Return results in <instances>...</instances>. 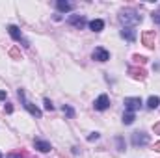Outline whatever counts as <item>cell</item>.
<instances>
[{
	"mask_svg": "<svg viewBox=\"0 0 160 158\" xmlns=\"http://www.w3.org/2000/svg\"><path fill=\"white\" fill-rule=\"evenodd\" d=\"M143 21V17L136 11V9H132V7H125V9H121L119 11V22L123 24V28L127 26V28H134L136 24H140Z\"/></svg>",
	"mask_w": 160,
	"mask_h": 158,
	"instance_id": "6da1fadb",
	"label": "cell"
},
{
	"mask_svg": "<svg viewBox=\"0 0 160 158\" xmlns=\"http://www.w3.org/2000/svg\"><path fill=\"white\" fill-rule=\"evenodd\" d=\"M19 99H21V102H22V106L34 116V117H41V110L38 106H34L30 101H26V97H24V89H19Z\"/></svg>",
	"mask_w": 160,
	"mask_h": 158,
	"instance_id": "7a4b0ae2",
	"label": "cell"
},
{
	"mask_svg": "<svg viewBox=\"0 0 160 158\" xmlns=\"http://www.w3.org/2000/svg\"><path fill=\"white\" fill-rule=\"evenodd\" d=\"M130 141H132V145H134V147H145V145L149 143V134H145V132H140V130H138V132H134V134H132V140H130Z\"/></svg>",
	"mask_w": 160,
	"mask_h": 158,
	"instance_id": "3957f363",
	"label": "cell"
},
{
	"mask_svg": "<svg viewBox=\"0 0 160 158\" xmlns=\"http://www.w3.org/2000/svg\"><path fill=\"white\" fill-rule=\"evenodd\" d=\"M123 104H125V108H127L128 112H136V110H140V106H142V99H140V97H127V99L123 101Z\"/></svg>",
	"mask_w": 160,
	"mask_h": 158,
	"instance_id": "277c9868",
	"label": "cell"
},
{
	"mask_svg": "<svg viewBox=\"0 0 160 158\" xmlns=\"http://www.w3.org/2000/svg\"><path fill=\"white\" fill-rule=\"evenodd\" d=\"M95 110H99V112H102V110H106L108 106H110V97L106 95V93H102V95H99L97 99H95Z\"/></svg>",
	"mask_w": 160,
	"mask_h": 158,
	"instance_id": "5b68a950",
	"label": "cell"
},
{
	"mask_svg": "<svg viewBox=\"0 0 160 158\" xmlns=\"http://www.w3.org/2000/svg\"><path fill=\"white\" fill-rule=\"evenodd\" d=\"M8 32H9V36H11L15 41H22V43H24V47H30V43L22 37V32H21V28H19V26L11 24V26H8Z\"/></svg>",
	"mask_w": 160,
	"mask_h": 158,
	"instance_id": "8992f818",
	"label": "cell"
},
{
	"mask_svg": "<svg viewBox=\"0 0 160 158\" xmlns=\"http://www.w3.org/2000/svg\"><path fill=\"white\" fill-rule=\"evenodd\" d=\"M67 21H69V24H71V26H75L77 30H82V28H84V26L88 24L86 17H82V15H71V17H69Z\"/></svg>",
	"mask_w": 160,
	"mask_h": 158,
	"instance_id": "52a82bcc",
	"label": "cell"
},
{
	"mask_svg": "<svg viewBox=\"0 0 160 158\" xmlns=\"http://www.w3.org/2000/svg\"><path fill=\"white\" fill-rule=\"evenodd\" d=\"M155 41H157V36H155V32L147 30V32H143V34H142V43H143L147 48H155Z\"/></svg>",
	"mask_w": 160,
	"mask_h": 158,
	"instance_id": "ba28073f",
	"label": "cell"
},
{
	"mask_svg": "<svg viewBox=\"0 0 160 158\" xmlns=\"http://www.w3.org/2000/svg\"><path fill=\"white\" fill-rule=\"evenodd\" d=\"M93 60H97V62H108L110 60V52L106 48H102V47H97L93 50Z\"/></svg>",
	"mask_w": 160,
	"mask_h": 158,
	"instance_id": "9c48e42d",
	"label": "cell"
},
{
	"mask_svg": "<svg viewBox=\"0 0 160 158\" xmlns=\"http://www.w3.org/2000/svg\"><path fill=\"white\" fill-rule=\"evenodd\" d=\"M128 75H130L132 78H136V80H143L145 77H147L145 69H142V67H128Z\"/></svg>",
	"mask_w": 160,
	"mask_h": 158,
	"instance_id": "30bf717a",
	"label": "cell"
},
{
	"mask_svg": "<svg viewBox=\"0 0 160 158\" xmlns=\"http://www.w3.org/2000/svg\"><path fill=\"white\" fill-rule=\"evenodd\" d=\"M121 37H123V39H127V41H130V43H134V41H136V30H134V28H127V26H125V28L121 30Z\"/></svg>",
	"mask_w": 160,
	"mask_h": 158,
	"instance_id": "8fae6325",
	"label": "cell"
},
{
	"mask_svg": "<svg viewBox=\"0 0 160 158\" xmlns=\"http://www.w3.org/2000/svg\"><path fill=\"white\" fill-rule=\"evenodd\" d=\"M56 7H58V11H62V13H67V11H73V4L71 2H65V0H58L56 2Z\"/></svg>",
	"mask_w": 160,
	"mask_h": 158,
	"instance_id": "7c38bea8",
	"label": "cell"
},
{
	"mask_svg": "<svg viewBox=\"0 0 160 158\" xmlns=\"http://www.w3.org/2000/svg\"><path fill=\"white\" fill-rule=\"evenodd\" d=\"M34 147L38 149V151H41V153H48L52 147H50V143L48 141H45V140H36L34 141Z\"/></svg>",
	"mask_w": 160,
	"mask_h": 158,
	"instance_id": "4fadbf2b",
	"label": "cell"
},
{
	"mask_svg": "<svg viewBox=\"0 0 160 158\" xmlns=\"http://www.w3.org/2000/svg\"><path fill=\"white\" fill-rule=\"evenodd\" d=\"M89 28H91L93 32H102V28H104V21H102V19H93V21L89 22Z\"/></svg>",
	"mask_w": 160,
	"mask_h": 158,
	"instance_id": "5bb4252c",
	"label": "cell"
},
{
	"mask_svg": "<svg viewBox=\"0 0 160 158\" xmlns=\"http://www.w3.org/2000/svg\"><path fill=\"white\" fill-rule=\"evenodd\" d=\"M158 106H160V97L153 95V97H149V99H147V108L155 110V108H158Z\"/></svg>",
	"mask_w": 160,
	"mask_h": 158,
	"instance_id": "9a60e30c",
	"label": "cell"
},
{
	"mask_svg": "<svg viewBox=\"0 0 160 158\" xmlns=\"http://www.w3.org/2000/svg\"><path fill=\"white\" fill-rule=\"evenodd\" d=\"M134 119H136L134 112H128V110H127V112L123 114V123H125V125H132V123H134Z\"/></svg>",
	"mask_w": 160,
	"mask_h": 158,
	"instance_id": "2e32d148",
	"label": "cell"
},
{
	"mask_svg": "<svg viewBox=\"0 0 160 158\" xmlns=\"http://www.w3.org/2000/svg\"><path fill=\"white\" fill-rule=\"evenodd\" d=\"M62 110H63V114H67V117H71V119L75 117V110H73L69 104H63V108H62Z\"/></svg>",
	"mask_w": 160,
	"mask_h": 158,
	"instance_id": "e0dca14e",
	"label": "cell"
},
{
	"mask_svg": "<svg viewBox=\"0 0 160 158\" xmlns=\"http://www.w3.org/2000/svg\"><path fill=\"white\" fill-rule=\"evenodd\" d=\"M9 56H11L13 60H21V52H19V48H17V47L9 48Z\"/></svg>",
	"mask_w": 160,
	"mask_h": 158,
	"instance_id": "ac0fdd59",
	"label": "cell"
},
{
	"mask_svg": "<svg viewBox=\"0 0 160 158\" xmlns=\"http://www.w3.org/2000/svg\"><path fill=\"white\" fill-rule=\"evenodd\" d=\"M132 60H134V63H140V65H143V63L147 62V58H145V56H140V54H134Z\"/></svg>",
	"mask_w": 160,
	"mask_h": 158,
	"instance_id": "d6986e66",
	"label": "cell"
},
{
	"mask_svg": "<svg viewBox=\"0 0 160 158\" xmlns=\"http://www.w3.org/2000/svg\"><path fill=\"white\" fill-rule=\"evenodd\" d=\"M116 141H118V149H119V151H125V140H123L121 136H118Z\"/></svg>",
	"mask_w": 160,
	"mask_h": 158,
	"instance_id": "ffe728a7",
	"label": "cell"
},
{
	"mask_svg": "<svg viewBox=\"0 0 160 158\" xmlns=\"http://www.w3.org/2000/svg\"><path fill=\"white\" fill-rule=\"evenodd\" d=\"M153 21H155V24L160 26V7L157 9V11H153Z\"/></svg>",
	"mask_w": 160,
	"mask_h": 158,
	"instance_id": "44dd1931",
	"label": "cell"
},
{
	"mask_svg": "<svg viewBox=\"0 0 160 158\" xmlns=\"http://www.w3.org/2000/svg\"><path fill=\"white\" fill-rule=\"evenodd\" d=\"M45 110H48V112H52V110H54V106H52V102H50L48 99H45Z\"/></svg>",
	"mask_w": 160,
	"mask_h": 158,
	"instance_id": "7402d4cb",
	"label": "cell"
},
{
	"mask_svg": "<svg viewBox=\"0 0 160 158\" xmlns=\"http://www.w3.org/2000/svg\"><path fill=\"white\" fill-rule=\"evenodd\" d=\"M99 136H101L99 132H93V134H89V136H88V141H95V140H99Z\"/></svg>",
	"mask_w": 160,
	"mask_h": 158,
	"instance_id": "603a6c76",
	"label": "cell"
},
{
	"mask_svg": "<svg viewBox=\"0 0 160 158\" xmlns=\"http://www.w3.org/2000/svg\"><path fill=\"white\" fill-rule=\"evenodd\" d=\"M153 132H155V134H160V121L153 125Z\"/></svg>",
	"mask_w": 160,
	"mask_h": 158,
	"instance_id": "cb8c5ba5",
	"label": "cell"
},
{
	"mask_svg": "<svg viewBox=\"0 0 160 158\" xmlns=\"http://www.w3.org/2000/svg\"><path fill=\"white\" fill-rule=\"evenodd\" d=\"M4 110H6V114H13V106H11V104H6Z\"/></svg>",
	"mask_w": 160,
	"mask_h": 158,
	"instance_id": "d4e9b609",
	"label": "cell"
},
{
	"mask_svg": "<svg viewBox=\"0 0 160 158\" xmlns=\"http://www.w3.org/2000/svg\"><path fill=\"white\" fill-rule=\"evenodd\" d=\"M6 158H22V155H19V153H9Z\"/></svg>",
	"mask_w": 160,
	"mask_h": 158,
	"instance_id": "484cf974",
	"label": "cell"
},
{
	"mask_svg": "<svg viewBox=\"0 0 160 158\" xmlns=\"http://www.w3.org/2000/svg\"><path fill=\"white\" fill-rule=\"evenodd\" d=\"M155 151H158V153H160V141H157V143H155Z\"/></svg>",
	"mask_w": 160,
	"mask_h": 158,
	"instance_id": "4316f807",
	"label": "cell"
},
{
	"mask_svg": "<svg viewBox=\"0 0 160 158\" xmlns=\"http://www.w3.org/2000/svg\"><path fill=\"white\" fill-rule=\"evenodd\" d=\"M0 99H6V91H0Z\"/></svg>",
	"mask_w": 160,
	"mask_h": 158,
	"instance_id": "83f0119b",
	"label": "cell"
},
{
	"mask_svg": "<svg viewBox=\"0 0 160 158\" xmlns=\"http://www.w3.org/2000/svg\"><path fill=\"white\" fill-rule=\"evenodd\" d=\"M0 158H4V156H2V153H0Z\"/></svg>",
	"mask_w": 160,
	"mask_h": 158,
	"instance_id": "f1b7e54d",
	"label": "cell"
}]
</instances>
